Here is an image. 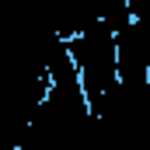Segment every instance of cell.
Returning <instances> with one entry per match:
<instances>
[{
  "mask_svg": "<svg viewBox=\"0 0 150 150\" xmlns=\"http://www.w3.org/2000/svg\"><path fill=\"white\" fill-rule=\"evenodd\" d=\"M70 56L77 63V74H80V87H84V98L91 105V115L98 119L101 112V101L108 98L115 84H119V56H115V32L94 18L77 38L67 42Z\"/></svg>",
  "mask_w": 150,
  "mask_h": 150,
  "instance_id": "6da1fadb",
  "label": "cell"
}]
</instances>
